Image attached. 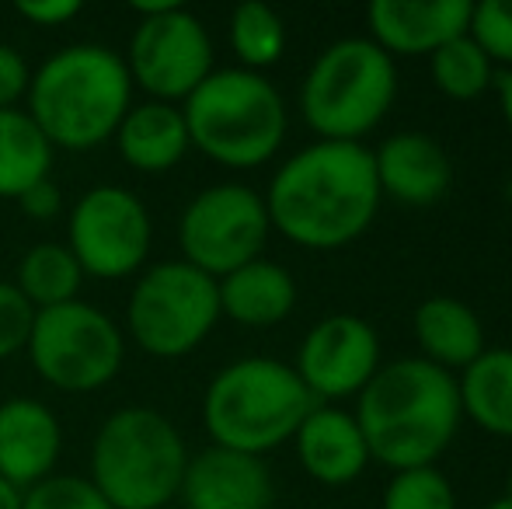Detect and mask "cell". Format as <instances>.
Wrapping results in <instances>:
<instances>
[{
    "label": "cell",
    "mask_w": 512,
    "mask_h": 509,
    "mask_svg": "<svg viewBox=\"0 0 512 509\" xmlns=\"http://www.w3.org/2000/svg\"><path fill=\"white\" fill-rule=\"evenodd\" d=\"M262 199L272 231L310 252H335L370 231L384 196L366 143L314 140L279 164Z\"/></svg>",
    "instance_id": "1"
},
{
    "label": "cell",
    "mask_w": 512,
    "mask_h": 509,
    "mask_svg": "<svg viewBox=\"0 0 512 509\" xmlns=\"http://www.w3.org/2000/svg\"><path fill=\"white\" fill-rule=\"evenodd\" d=\"M370 461L391 471L432 468L464 422L457 377L422 356L384 363L356 398Z\"/></svg>",
    "instance_id": "2"
},
{
    "label": "cell",
    "mask_w": 512,
    "mask_h": 509,
    "mask_svg": "<svg viewBox=\"0 0 512 509\" xmlns=\"http://www.w3.org/2000/svg\"><path fill=\"white\" fill-rule=\"evenodd\" d=\"M133 91L122 53L102 42H74L32 70L25 112L53 150H95L115 136Z\"/></svg>",
    "instance_id": "3"
},
{
    "label": "cell",
    "mask_w": 512,
    "mask_h": 509,
    "mask_svg": "<svg viewBox=\"0 0 512 509\" xmlns=\"http://www.w3.org/2000/svg\"><path fill=\"white\" fill-rule=\"evenodd\" d=\"M185 436L161 408L122 405L91 443V485L112 509H168L189 468Z\"/></svg>",
    "instance_id": "4"
},
{
    "label": "cell",
    "mask_w": 512,
    "mask_h": 509,
    "mask_svg": "<svg viewBox=\"0 0 512 509\" xmlns=\"http://www.w3.org/2000/svg\"><path fill=\"white\" fill-rule=\"evenodd\" d=\"M314 405L290 363L276 356H241L206 384L203 426L213 447L265 457L293 440Z\"/></svg>",
    "instance_id": "5"
},
{
    "label": "cell",
    "mask_w": 512,
    "mask_h": 509,
    "mask_svg": "<svg viewBox=\"0 0 512 509\" xmlns=\"http://www.w3.org/2000/svg\"><path fill=\"white\" fill-rule=\"evenodd\" d=\"M189 143L209 161L251 171L279 154L290 112L265 74L241 67L213 70L182 102Z\"/></svg>",
    "instance_id": "6"
},
{
    "label": "cell",
    "mask_w": 512,
    "mask_h": 509,
    "mask_svg": "<svg viewBox=\"0 0 512 509\" xmlns=\"http://www.w3.org/2000/svg\"><path fill=\"white\" fill-rule=\"evenodd\" d=\"M398 98V63L366 35L331 42L300 84V112L317 140L363 143Z\"/></svg>",
    "instance_id": "7"
},
{
    "label": "cell",
    "mask_w": 512,
    "mask_h": 509,
    "mask_svg": "<svg viewBox=\"0 0 512 509\" xmlns=\"http://www.w3.org/2000/svg\"><path fill=\"white\" fill-rule=\"evenodd\" d=\"M220 321L216 279L182 258L154 262L133 279L122 335L154 360L196 353Z\"/></svg>",
    "instance_id": "8"
},
{
    "label": "cell",
    "mask_w": 512,
    "mask_h": 509,
    "mask_svg": "<svg viewBox=\"0 0 512 509\" xmlns=\"http://www.w3.org/2000/svg\"><path fill=\"white\" fill-rule=\"evenodd\" d=\"M25 353L49 387L63 394H91L119 377L126 335L102 307L70 300L49 311H35Z\"/></svg>",
    "instance_id": "9"
},
{
    "label": "cell",
    "mask_w": 512,
    "mask_h": 509,
    "mask_svg": "<svg viewBox=\"0 0 512 509\" xmlns=\"http://www.w3.org/2000/svg\"><path fill=\"white\" fill-rule=\"evenodd\" d=\"M140 25L122 53L133 88L154 102L182 105L213 74V39L189 7L175 0H136Z\"/></svg>",
    "instance_id": "10"
},
{
    "label": "cell",
    "mask_w": 512,
    "mask_h": 509,
    "mask_svg": "<svg viewBox=\"0 0 512 509\" xmlns=\"http://www.w3.org/2000/svg\"><path fill=\"white\" fill-rule=\"evenodd\" d=\"M272 234L262 192L244 182H216L185 203L178 217L182 262L223 279L227 272L255 262Z\"/></svg>",
    "instance_id": "11"
},
{
    "label": "cell",
    "mask_w": 512,
    "mask_h": 509,
    "mask_svg": "<svg viewBox=\"0 0 512 509\" xmlns=\"http://www.w3.org/2000/svg\"><path fill=\"white\" fill-rule=\"evenodd\" d=\"M154 224L126 185H91L67 217V248L91 279H136L147 269Z\"/></svg>",
    "instance_id": "12"
},
{
    "label": "cell",
    "mask_w": 512,
    "mask_h": 509,
    "mask_svg": "<svg viewBox=\"0 0 512 509\" xmlns=\"http://www.w3.org/2000/svg\"><path fill=\"white\" fill-rule=\"evenodd\" d=\"M317 405H342L359 398L384 367L380 335L356 314H328L304 335L297 360L290 363Z\"/></svg>",
    "instance_id": "13"
},
{
    "label": "cell",
    "mask_w": 512,
    "mask_h": 509,
    "mask_svg": "<svg viewBox=\"0 0 512 509\" xmlns=\"http://www.w3.org/2000/svg\"><path fill=\"white\" fill-rule=\"evenodd\" d=\"M471 0H373L366 28L387 56H432L457 35H467Z\"/></svg>",
    "instance_id": "14"
},
{
    "label": "cell",
    "mask_w": 512,
    "mask_h": 509,
    "mask_svg": "<svg viewBox=\"0 0 512 509\" xmlns=\"http://www.w3.org/2000/svg\"><path fill=\"white\" fill-rule=\"evenodd\" d=\"M178 496L185 509H272L276 485L265 457L206 447L189 457Z\"/></svg>",
    "instance_id": "15"
},
{
    "label": "cell",
    "mask_w": 512,
    "mask_h": 509,
    "mask_svg": "<svg viewBox=\"0 0 512 509\" xmlns=\"http://www.w3.org/2000/svg\"><path fill=\"white\" fill-rule=\"evenodd\" d=\"M380 196L401 206H436L453 185V161L443 143L422 129H401L373 150Z\"/></svg>",
    "instance_id": "16"
},
{
    "label": "cell",
    "mask_w": 512,
    "mask_h": 509,
    "mask_svg": "<svg viewBox=\"0 0 512 509\" xmlns=\"http://www.w3.org/2000/svg\"><path fill=\"white\" fill-rule=\"evenodd\" d=\"M63 454V426L39 398L0 401V478L18 492L56 475Z\"/></svg>",
    "instance_id": "17"
},
{
    "label": "cell",
    "mask_w": 512,
    "mask_h": 509,
    "mask_svg": "<svg viewBox=\"0 0 512 509\" xmlns=\"http://www.w3.org/2000/svg\"><path fill=\"white\" fill-rule=\"evenodd\" d=\"M300 468L317 485L342 489L370 468V447L356 415L342 405H314L293 433Z\"/></svg>",
    "instance_id": "18"
},
{
    "label": "cell",
    "mask_w": 512,
    "mask_h": 509,
    "mask_svg": "<svg viewBox=\"0 0 512 509\" xmlns=\"http://www.w3.org/2000/svg\"><path fill=\"white\" fill-rule=\"evenodd\" d=\"M112 140L122 161L140 175H164L178 168L192 150L182 105L154 102V98L129 105Z\"/></svg>",
    "instance_id": "19"
},
{
    "label": "cell",
    "mask_w": 512,
    "mask_h": 509,
    "mask_svg": "<svg viewBox=\"0 0 512 509\" xmlns=\"http://www.w3.org/2000/svg\"><path fill=\"white\" fill-rule=\"evenodd\" d=\"M216 293H220V318L244 328L279 325L290 318L300 297L293 272L265 255L216 279Z\"/></svg>",
    "instance_id": "20"
},
{
    "label": "cell",
    "mask_w": 512,
    "mask_h": 509,
    "mask_svg": "<svg viewBox=\"0 0 512 509\" xmlns=\"http://www.w3.org/2000/svg\"><path fill=\"white\" fill-rule=\"evenodd\" d=\"M415 342L422 349V360H429L432 367L446 370L457 377L460 370H467L481 353H485V325H481L478 311L460 297H425L415 307Z\"/></svg>",
    "instance_id": "21"
},
{
    "label": "cell",
    "mask_w": 512,
    "mask_h": 509,
    "mask_svg": "<svg viewBox=\"0 0 512 509\" xmlns=\"http://www.w3.org/2000/svg\"><path fill=\"white\" fill-rule=\"evenodd\" d=\"M460 408L481 433L512 440V349H485L457 377Z\"/></svg>",
    "instance_id": "22"
},
{
    "label": "cell",
    "mask_w": 512,
    "mask_h": 509,
    "mask_svg": "<svg viewBox=\"0 0 512 509\" xmlns=\"http://www.w3.org/2000/svg\"><path fill=\"white\" fill-rule=\"evenodd\" d=\"M53 154L56 150L25 109H0V199H18L49 178Z\"/></svg>",
    "instance_id": "23"
},
{
    "label": "cell",
    "mask_w": 512,
    "mask_h": 509,
    "mask_svg": "<svg viewBox=\"0 0 512 509\" xmlns=\"http://www.w3.org/2000/svg\"><path fill=\"white\" fill-rule=\"evenodd\" d=\"M84 279L88 276L77 265L67 241H39V245L25 248V255L18 258L11 283L18 286V293L35 311H49V307L81 300L77 293H81Z\"/></svg>",
    "instance_id": "24"
},
{
    "label": "cell",
    "mask_w": 512,
    "mask_h": 509,
    "mask_svg": "<svg viewBox=\"0 0 512 509\" xmlns=\"http://www.w3.org/2000/svg\"><path fill=\"white\" fill-rule=\"evenodd\" d=\"M230 49L237 56L241 70H262L276 67L286 53V21L276 7L262 4V0H244L230 11Z\"/></svg>",
    "instance_id": "25"
},
{
    "label": "cell",
    "mask_w": 512,
    "mask_h": 509,
    "mask_svg": "<svg viewBox=\"0 0 512 509\" xmlns=\"http://www.w3.org/2000/svg\"><path fill=\"white\" fill-rule=\"evenodd\" d=\"M432 84L453 102H474L495 84V63L471 35H457L429 56Z\"/></svg>",
    "instance_id": "26"
},
{
    "label": "cell",
    "mask_w": 512,
    "mask_h": 509,
    "mask_svg": "<svg viewBox=\"0 0 512 509\" xmlns=\"http://www.w3.org/2000/svg\"><path fill=\"white\" fill-rule=\"evenodd\" d=\"M384 509H457V492L436 464L394 471L384 489Z\"/></svg>",
    "instance_id": "27"
},
{
    "label": "cell",
    "mask_w": 512,
    "mask_h": 509,
    "mask_svg": "<svg viewBox=\"0 0 512 509\" xmlns=\"http://www.w3.org/2000/svg\"><path fill=\"white\" fill-rule=\"evenodd\" d=\"M21 509H112L88 475H56L21 492Z\"/></svg>",
    "instance_id": "28"
},
{
    "label": "cell",
    "mask_w": 512,
    "mask_h": 509,
    "mask_svg": "<svg viewBox=\"0 0 512 509\" xmlns=\"http://www.w3.org/2000/svg\"><path fill=\"white\" fill-rule=\"evenodd\" d=\"M467 35L485 49L488 60L512 70V0H478V4H471Z\"/></svg>",
    "instance_id": "29"
},
{
    "label": "cell",
    "mask_w": 512,
    "mask_h": 509,
    "mask_svg": "<svg viewBox=\"0 0 512 509\" xmlns=\"http://www.w3.org/2000/svg\"><path fill=\"white\" fill-rule=\"evenodd\" d=\"M35 307L18 293L14 283L0 279V360L14 353H25L28 335H32Z\"/></svg>",
    "instance_id": "30"
},
{
    "label": "cell",
    "mask_w": 512,
    "mask_h": 509,
    "mask_svg": "<svg viewBox=\"0 0 512 509\" xmlns=\"http://www.w3.org/2000/svg\"><path fill=\"white\" fill-rule=\"evenodd\" d=\"M32 67L14 46L0 42V109H18V102L28 95Z\"/></svg>",
    "instance_id": "31"
},
{
    "label": "cell",
    "mask_w": 512,
    "mask_h": 509,
    "mask_svg": "<svg viewBox=\"0 0 512 509\" xmlns=\"http://www.w3.org/2000/svg\"><path fill=\"white\" fill-rule=\"evenodd\" d=\"M18 210L25 213L28 220H39V224H49L63 213V192L53 178H42L39 185H32L28 192H21L18 199Z\"/></svg>",
    "instance_id": "32"
},
{
    "label": "cell",
    "mask_w": 512,
    "mask_h": 509,
    "mask_svg": "<svg viewBox=\"0 0 512 509\" xmlns=\"http://www.w3.org/2000/svg\"><path fill=\"white\" fill-rule=\"evenodd\" d=\"M18 14L28 21V25L63 28L81 14V4H77V0H21Z\"/></svg>",
    "instance_id": "33"
},
{
    "label": "cell",
    "mask_w": 512,
    "mask_h": 509,
    "mask_svg": "<svg viewBox=\"0 0 512 509\" xmlns=\"http://www.w3.org/2000/svg\"><path fill=\"white\" fill-rule=\"evenodd\" d=\"M495 91H499V105H502V116H506V126L512 129V70H502L495 77Z\"/></svg>",
    "instance_id": "34"
},
{
    "label": "cell",
    "mask_w": 512,
    "mask_h": 509,
    "mask_svg": "<svg viewBox=\"0 0 512 509\" xmlns=\"http://www.w3.org/2000/svg\"><path fill=\"white\" fill-rule=\"evenodd\" d=\"M0 509H21V492L0 478Z\"/></svg>",
    "instance_id": "35"
},
{
    "label": "cell",
    "mask_w": 512,
    "mask_h": 509,
    "mask_svg": "<svg viewBox=\"0 0 512 509\" xmlns=\"http://www.w3.org/2000/svg\"><path fill=\"white\" fill-rule=\"evenodd\" d=\"M485 509H512V499H509V496H499L495 503H488Z\"/></svg>",
    "instance_id": "36"
},
{
    "label": "cell",
    "mask_w": 512,
    "mask_h": 509,
    "mask_svg": "<svg viewBox=\"0 0 512 509\" xmlns=\"http://www.w3.org/2000/svg\"><path fill=\"white\" fill-rule=\"evenodd\" d=\"M506 496L512 499V475H509V482H506Z\"/></svg>",
    "instance_id": "37"
},
{
    "label": "cell",
    "mask_w": 512,
    "mask_h": 509,
    "mask_svg": "<svg viewBox=\"0 0 512 509\" xmlns=\"http://www.w3.org/2000/svg\"><path fill=\"white\" fill-rule=\"evenodd\" d=\"M175 509H185V506H175Z\"/></svg>",
    "instance_id": "38"
}]
</instances>
